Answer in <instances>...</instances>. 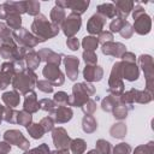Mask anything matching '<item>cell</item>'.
<instances>
[{
    "instance_id": "cell-35",
    "label": "cell",
    "mask_w": 154,
    "mask_h": 154,
    "mask_svg": "<svg viewBox=\"0 0 154 154\" xmlns=\"http://www.w3.org/2000/svg\"><path fill=\"white\" fill-rule=\"evenodd\" d=\"M53 154H69L66 150H61V152H54Z\"/></svg>"
},
{
    "instance_id": "cell-34",
    "label": "cell",
    "mask_w": 154,
    "mask_h": 154,
    "mask_svg": "<svg viewBox=\"0 0 154 154\" xmlns=\"http://www.w3.org/2000/svg\"><path fill=\"white\" fill-rule=\"evenodd\" d=\"M111 40H112V34H109V32H102L101 36H100V41L101 42L111 41Z\"/></svg>"
},
{
    "instance_id": "cell-18",
    "label": "cell",
    "mask_w": 154,
    "mask_h": 154,
    "mask_svg": "<svg viewBox=\"0 0 154 154\" xmlns=\"http://www.w3.org/2000/svg\"><path fill=\"white\" fill-rule=\"evenodd\" d=\"M28 131L30 132V135H31L34 138H40V137H42V135H43V132H45V130H43V128L41 126V124H40V125H38V124H32L31 126L28 128Z\"/></svg>"
},
{
    "instance_id": "cell-21",
    "label": "cell",
    "mask_w": 154,
    "mask_h": 154,
    "mask_svg": "<svg viewBox=\"0 0 154 154\" xmlns=\"http://www.w3.org/2000/svg\"><path fill=\"white\" fill-rule=\"evenodd\" d=\"M25 8H26V12L29 14H37L38 13V10H40V4L37 1H29V2H25Z\"/></svg>"
},
{
    "instance_id": "cell-5",
    "label": "cell",
    "mask_w": 154,
    "mask_h": 154,
    "mask_svg": "<svg viewBox=\"0 0 154 154\" xmlns=\"http://www.w3.org/2000/svg\"><path fill=\"white\" fill-rule=\"evenodd\" d=\"M106 22V18L101 14H94L88 22V31L91 34H99Z\"/></svg>"
},
{
    "instance_id": "cell-27",
    "label": "cell",
    "mask_w": 154,
    "mask_h": 154,
    "mask_svg": "<svg viewBox=\"0 0 154 154\" xmlns=\"http://www.w3.org/2000/svg\"><path fill=\"white\" fill-rule=\"evenodd\" d=\"M83 58H84V60H85L87 63H89V64H94V63H96V58H97V57L94 54V52H91V51H87V52H84Z\"/></svg>"
},
{
    "instance_id": "cell-26",
    "label": "cell",
    "mask_w": 154,
    "mask_h": 154,
    "mask_svg": "<svg viewBox=\"0 0 154 154\" xmlns=\"http://www.w3.org/2000/svg\"><path fill=\"white\" fill-rule=\"evenodd\" d=\"M130 152V147L126 143H120L114 148V154H128Z\"/></svg>"
},
{
    "instance_id": "cell-32",
    "label": "cell",
    "mask_w": 154,
    "mask_h": 154,
    "mask_svg": "<svg viewBox=\"0 0 154 154\" xmlns=\"http://www.w3.org/2000/svg\"><path fill=\"white\" fill-rule=\"evenodd\" d=\"M67 46L70 47V49L76 51V49L78 48V41H77V38H75V37L69 38V40H67Z\"/></svg>"
},
{
    "instance_id": "cell-11",
    "label": "cell",
    "mask_w": 154,
    "mask_h": 154,
    "mask_svg": "<svg viewBox=\"0 0 154 154\" xmlns=\"http://www.w3.org/2000/svg\"><path fill=\"white\" fill-rule=\"evenodd\" d=\"M132 2H130V1H128V2H125V1H117L116 2V8H117V14H120L122 16V19L124 18V17H126L128 14H129V12H130V10L132 8Z\"/></svg>"
},
{
    "instance_id": "cell-17",
    "label": "cell",
    "mask_w": 154,
    "mask_h": 154,
    "mask_svg": "<svg viewBox=\"0 0 154 154\" xmlns=\"http://www.w3.org/2000/svg\"><path fill=\"white\" fill-rule=\"evenodd\" d=\"M6 19H7V23H8V25H10L11 28H13V29H19L22 19H20V16H19L18 13H12V14H10Z\"/></svg>"
},
{
    "instance_id": "cell-31",
    "label": "cell",
    "mask_w": 154,
    "mask_h": 154,
    "mask_svg": "<svg viewBox=\"0 0 154 154\" xmlns=\"http://www.w3.org/2000/svg\"><path fill=\"white\" fill-rule=\"evenodd\" d=\"M54 99H55L58 102H67V101H69V97H67V95H66L65 93H63V91H60V93H57Z\"/></svg>"
},
{
    "instance_id": "cell-1",
    "label": "cell",
    "mask_w": 154,
    "mask_h": 154,
    "mask_svg": "<svg viewBox=\"0 0 154 154\" xmlns=\"http://www.w3.org/2000/svg\"><path fill=\"white\" fill-rule=\"evenodd\" d=\"M32 30L36 32V35L41 36V41H45L46 38H49L54 36L59 31V26L57 25H51L48 20L46 19L45 16L40 14L36 17V19L32 23Z\"/></svg>"
},
{
    "instance_id": "cell-3",
    "label": "cell",
    "mask_w": 154,
    "mask_h": 154,
    "mask_svg": "<svg viewBox=\"0 0 154 154\" xmlns=\"http://www.w3.org/2000/svg\"><path fill=\"white\" fill-rule=\"evenodd\" d=\"M5 140L11 142V143H14L16 146L23 148V149H26L29 147V142L23 137L22 132L17 131V130H11V131H6L5 132Z\"/></svg>"
},
{
    "instance_id": "cell-16",
    "label": "cell",
    "mask_w": 154,
    "mask_h": 154,
    "mask_svg": "<svg viewBox=\"0 0 154 154\" xmlns=\"http://www.w3.org/2000/svg\"><path fill=\"white\" fill-rule=\"evenodd\" d=\"M2 100H4L5 103L8 105L10 107H14V106L19 102V96H18L17 93L11 91V93H6V94H4Z\"/></svg>"
},
{
    "instance_id": "cell-9",
    "label": "cell",
    "mask_w": 154,
    "mask_h": 154,
    "mask_svg": "<svg viewBox=\"0 0 154 154\" xmlns=\"http://www.w3.org/2000/svg\"><path fill=\"white\" fill-rule=\"evenodd\" d=\"M13 71V66L12 64H4L2 67H1V71H0V89H4L6 88V85L10 83V75L12 73Z\"/></svg>"
},
{
    "instance_id": "cell-15",
    "label": "cell",
    "mask_w": 154,
    "mask_h": 154,
    "mask_svg": "<svg viewBox=\"0 0 154 154\" xmlns=\"http://www.w3.org/2000/svg\"><path fill=\"white\" fill-rule=\"evenodd\" d=\"M24 108L25 109H29L30 112H35L37 111L38 108V103L36 102V95L35 93H31L30 96L28 95L26 99H25V103H24Z\"/></svg>"
},
{
    "instance_id": "cell-13",
    "label": "cell",
    "mask_w": 154,
    "mask_h": 154,
    "mask_svg": "<svg viewBox=\"0 0 154 154\" xmlns=\"http://www.w3.org/2000/svg\"><path fill=\"white\" fill-rule=\"evenodd\" d=\"M97 10H99V14H105L108 18L113 17L114 14H117V8H116V6L113 4H102V5H99L97 6Z\"/></svg>"
},
{
    "instance_id": "cell-10",
    "label": "cell",
    "mask_w": 154,
    "mask_h": 154,
    "mask_svg": "<svg viewBox=\"0 0 154 154\" xmlns=\"http://www.w3.org/2000/svg\"><path fill=\"white\" fill-rule=\"evenodd\" d=\"M101 76H102V70L99 69L97 66L96 67H93V66H87L84 69V78L88 79V81H99L101 79Z\"/></svg>"
},
{
    "instance_id": "cell-24",
    "label": "cell",
    "mask_w": 154,
    "mask_h": 154,
    "mask_svg": "<svg viewBox=\"0 0 154 154\" xmlns=\"http://www.w3.org/2000/svg\"><path fill=\"white\" fill-rule=\"evenodd\" d=\"M10 34H11V31L7 29V26L5 24L0 23V37H2V40H6V42H11Z\"/></svg>"
},
{
    "instance_id": "cell-22",
    "label": "cell",
    "mask_w": 154,
    "mask_h": 154,
    "mask_svg": "<svg viewBox=\"0 0 154 154\" xmlns=\"http://www.w3.org/2000/svg\"><path fill=\"white\" fill-rule=\"evenodd\" d=\"M97 149L102 154H109L111 153V146H109V143L106 142V141H102V140H100L97 142Z\"/></svg>"
},
{
    "instance_id": "cell-25",
    "label": "cell",
    "mask_w": 154,
    "mask_h": 154,
    "mask_svg": "<svg viewBox=\"0 0 154 154\" xmlns=\"http://www.w3.org/2000/svg\"><path fill=\"white\" fill-rule=\"evenodd\" d=\"M124 24H125V22L122 18H117L116 20H113L111 23V30L112 31H120L122 28L124 26Z\"/></svg>"
},
{
    "instance_id": "cell-29",
    "label": "cell",
    "mask_w": 154,
    "mask_h": 154,
    "mask_svg": "<svg viewBox=\"0 0 154 154\" xmlns=\"http://www.w3.org/2000/svg\"><path fill=\"white\" fill-rule=\"evenodd\" d=\"M41 126L43 128L45 131H48V130H51L53 128V120L51 118H45L41 122Z\"/></svg>"
},
{
    "instance_id": "cell-36",
    "label": "cell",
    "mask_w": 154,
    "mask_h": 154,
    "mask_svg": "<svg viewBox=\"0 0 154 154\" xmlns=\"http://www.w3.org/2000/svg\"><path fill=\"white\" fill-rule=\"evenodd\" d=\"M88 154H99V153H97L96 150H91V152H89Z\"/></svg>"
},
{
    "instance_id": "cell-33",
    "label": "cell",
    "mask_w": 154,
    "mask_h": 154,
    "mask_svg": "<svg viewBox=\"0 0 154 154\" xmlns=\"http://www.w3.org/2000/svg\"><path fill=\"white\" fill-rule=\"evenodd\" d=\"M41 103H46V106H43L42 108L43 109H46V111H52L53 109V107H54V102L53 101H51V100H42L41 101Z\"/></svg>"
},
{
    "instance_id": "cell-19",
    "label": "cell",
    "mask_w": 154,
    "mask_h": 154,
    "mask_svg": "<svg viewBox=\"0 0 154 154\" xmlns=\"http://www.w3.org/2000/svg\"><path fill=\"white\" fill-rule=\"evenodd\" d=\"M71 149L73 154H82L85 149V143L83 140H75L71 143Z\"/></svg>"
},
{
    "instance_id": "cell-20",
    "label": "cell",
    "mask_w": 154,
    "mask_h": 154,
    "mask_svg": "<svg viewBox=\"0 0 154 154\" xmlns=\"http://www.w3.org/2000/svg\"><path fill=\"white\" fill-rule=\"evenodd\" d=\"M97 46V40L95 37H91V36H88V37H84L83 40V47L87 49V51H94Z\"/></svg>"
},
{
    "instance_id": "cell-23",
    "label": "cell",
    "mask_w": 154,
    "mask_h": 154,
    "mask_svg": "<svg viewBox=\"0 0 154 154\" xmlns=\"http://www.w3.org/2000/svg\"><path fill=\"white\" fill-rule=\"evenodd\" d=\"M31 120V116L30 114H26L25 112H20L17 114V122L23 124V125H28Z\"/></svg>"
},
{
    "instance_id": "cell-4",
    "label": "cell",
    "mask_w": 154,
    "mask_h": 154,
    "mask_svg": "<svg viewBox=\"0 0 154 154\" xmlns=\"http://www.w3.org/2000/svg\"><path fill=\"white\" fill-rule=\"evenodd\" d=\"M55 4H57V6H59V7H61V8H64V7H70V8L73 11L72 13H76V12H77V14L83 13V12L85 11V8L88 7V5H89L88 1H65V2H63V1H57Z\"/></svg>"
},
{
    "instance_id": "cell-6",
    "label": "cell",
    "mask_w": 154,
    "mask_h": 154,
    "mask_svg": "<svg viewBox=\"0 0 154 154\" xmlns=\"http://www.w3.org/2000/svg\"><path fill=\"white\" fill-rule=\"evenodd\" d=\"M53 141H54V143H55V146L58 148H67L70 138L66 135L65 130L60 128V129L54 130V132H53Z\"/></svg>"
},
{
    "instance_id": "cell-14",
    "label": "cell",
    "mask_w": 154,
    "mask_h": 154,
    "mask_svg": "<svg viewBox=\"0 0 154 154\" xmlns=\"http://www.w3.org/2000/svg\"><path fill=\"white\" fill-rule=\"evenodd\" d=\"M51 18L53 19V25H57V26H58L60 23H63L64 18H65L64 8H61V7H59V6H55V7L52 10Z\"/></svg>"
},
{
    "instance_id": "cell-28",
    "label": "cell",
    "mask_w": 154,
    "mask_h": 154,
    "mask_svg": "<svg viewBox=\"0 0 154 154\" xmlns=\"http://www.w3.org/2000/svg\"><path fill=\"white\" fill-rule=\"evenodd\" d=\"M49 153V149L47 148L46 144H42L40 148H36V149H32L31 152H28L25 154H48Z\"/></svg>"
},
{
    "instance_id": "cell-2",
    "label": "cell",
    "mask_w": 154,
    "mask_h": 154,
    "mask_svg": "<svg viewBox=\"0 0 154 154\" xmlns=\"http://www.w3.org/2000/svg\"><path fill=\"white\" fill-rule=\"evenodd\" d=\"M79 26H81V18H79V16L76 14V13H71L65 19L63 29H64V32H65L66 36H72V35H75L79 30Z\"/></svg>"
},
{
    "instance_id": "cell-8",
    "label": "cell",
    "mask_w": 154,
    "mask_h": 154,
    "mask_svg": "<svg viewBox=\"0 0 154 154\" xmlns=\"http://www.w3.org/2000/svg\"><path fill=\"white\" fill-rule=\"evenodd\" d=\"M65 65H66V70H67V75L70 77V79H76L77 75H78V59L75 57H66L65 59Z\"/></svg>"
},
{
    "instance_id": "cell-12",
    "label": "cell",
    "mask_w": 154,
    "mask_h": 154,
    "mask_svg": "<svg viewBox=\"0 0 154 154\" xmlns=\"http://www.w3.org/2000/svg\"><path fill=\"white\" fill-rule=\"evenodd\" d=\"M71 117H72V112L70 108H66V107H59L58 111L55 112V120L59 123L67 122L71 119Z\"/></svg>"
},
{
    "instance_id": "cell-30",
    "label": "cell",
    "mask_w": 154,
    "mask_h": 154,
    "mask_svg": "<svg viewBox=\"0 0 154 154\" xmlns=\"http://www.w3.org/2000/svg\"><path fill=\"white\" fill-rule=\"evenodd\" d=\"M37 85H38V88H40L41 90H43V91H46V93H51V91L53 90V87H51V84H47L46 82H38Z\"/></svg>"
},
{
    "instance_id": "cell-7",
    "label": "cell",
    "mask_w": 154,
    "mask_h": 154,
    "mask_svg": "<svg viewBox=\"0 0 154 154\" xmlns=\"http://www.w3.org/2000/svg\"><path fill=\"white\" fill-rule=\"evenodd\" d=\"M43 75L47 77V78H49L54 84H61L59 81H58V78L63 82V75H61V72L59 71V69L54 65H47L45 69H43Z\"/></svg>"
}]
</instances>
